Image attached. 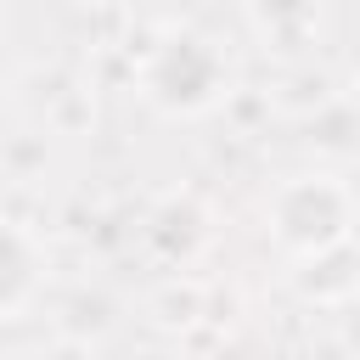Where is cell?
I'll use <instances>...</instances> for the list:
<instances>
[{"label":"cell","mask_w":360,"mask_h":360,"mask_svg":"<svg viewBox=\"0 0 360 360\" xmlns=\"http://www.w3.org/2000/svg\"><path fill=\"white\" fill-rule=\"evenodd\" d=\"M343 225H349V202L326 180H298L276 197V231L298 248H326L343 236Z\"/></svg>","instance_id":"7a4b0ae2"},{"label":"cell","mask_w":360,"mask_h":360,"mask_svg":"<svg viewBox=\"0 0 360 360\" xmlns=\"http://www.w3.org/2000/svg\"><path fill=\"white\" fill-rule=\"evenodd\" d=\"M28 281H34V253H28V242H22L11 225H0V309H11V304L28 292Z\"/></svg>","instance_id":"3957f363"},{"label":"cell","mask_w":360,"mask_h":360,"mask_svg":"<svg viewBox=\"0 0 360 360\" xmlns=\"http://www.w3.org/2000/svg\"><path fill=\"white\" fill-rule=\"evenodd\" d=\"M146 90L163 101V107H202L214 90H219V56L197 39V34H174L163 39V51L152 56L146 68Z\"/></svg>","instance_id":"6da1fadb"}]
</instances>
